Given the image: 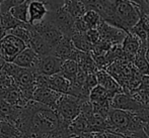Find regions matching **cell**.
I'll return each instance as SVG.
<instances>
[{"mask_svg": "<svg viewBox=\"0 0 149 138\" xmlns=\"http://www.w3.org/2000/svg\"><path fill=\"white\" fill-rule=\"evenodd\" d=\"M26 108L30 113L31 138H44L59 128V118L54 109L33 100L26 104Z\"/></svg>", "mask_w": 149, "mask_h": 138, "instance_id": "cell-1", "label": "cell"}, {"mask_svg": "<svg viewBox=\"0 0 149 138\" xmlns=\"http://www.w3.org/2000/svg\"><path fill=\"white\" fill-rule=\"evenodd\" d=\"M114 8L117 17L124 25V29L127 33L139 22L142 11L137 5L124 0H114Z\"/></svg>", "mask_w": 149, "mask_h": 138, "instance_id": "cell-2", "label": "cell"}, {"mask_svg": "<svg viewBox=\"0 0 149 138\" xmlns=\"http://www.w3.org/2000/svg\"><path fill=\"white\" fill-rule=\"evenodd\" d=\"M82 101L83 100L73 97L71 95L63 94L55 108L59 118V122L71 124V122L80 115Z\"/></svg>", "mask_w": 149, "mask_h": 138, "instance_id": "cell-3", "label": "cell"}, {"mask_svg": "<svg viewBox=\"0 0 149 138\" xmlns=\"http://www.w3.org/2000/svg\"><path fill=\"white\" fill-rule=\"evenodd\" d=\"M46 18L59 29L64 36L71 38L76 33L74 27L75 19L65 9L63 4L49 9V13Z\"/></svg>", "mask_w": 149, "mask_h": 138, "instance_id": "cell-4", "label": "cell"}, {"mask_svg": "<svg viewBox=\"0 0 149 138\" xmlns=\"http://www.w3.org/2000/svg\"><path fill=\"white\" fill-rule=\"evenodd\" d=\"M28 47L26 43L12 34H7L0 41V51L6 62H13L16 56Z\"/></svg>", "mask_w": 149, "mask_h": 138, "instance_id": "cell-5", "label": "cell"}, {"mask_svg": "<svg viewBox=\"0 0 149 138\" xmlns=\"http://www.w3.org/2000/svg\"><path fill=\"white\" fill-rule=\"evenodd\" d=\"M33 27L37 30V32L43 37L44 41L53 49V51L64 37L63 33L47 18L35 24Z\"/></svg>", "mask_w": 149, "mask_h": 138, "instance_id": "cell-6", "label": "cell"}, {"mask_svg": "<svg viewBox=\"0 0 149 138\" xmlns=\"http://www.w3.org/2000/svg\"><path fill=\"white\" fill-rule=\"evenodd\" d=\"M111 107L115 109L127 111L130 113H136L144 107L132 95L128 93H121L114 96L111 100Z\"/></svg>", "mask_w": 149, "mask_h": 138, "instance_id": "cell-7", "label": "cell"}, {"mask_svg": "<svg viewBox=\"0 0 149 138\" xmlns=\"http://www.w3.org/2000/svg\"><path fill=\"white\" fill-rule=\"evenodd\" d=\"M63 60L56 58L54 56H40L39 62L37 68L35 69V72L37 74L45 75V76H53L61 73Z\"/></svg>", "mask_w": 149, "mask_h": 138, "instance_id": "cell-8", "label": "cell"}, {"mask_svg": "<svg viewBox=\"0 0 149 138\" xmlns=\"http://www.w3.org/2000/svg\"><path fill=\"white\" fill-rule=\"evenodd\" d=\"M97 30L100 31V38L109 41L112 45H122L126 35H127V32L124 31L123 29L115 27V26L111 25L104 21H102Z\"/></svg>", "mask_w": 149, "mask_h": 138, "instance_id": "cell-9", "label": "cell"}, {"mask_svg": "<svg viewBox=\"0 0 149 138\" xmlns=\"http://www.w3.org/2000/svg\"><path fill=\"white\" fill-rule=\"evenodd\" d=\"M63 94H60L50 88H37L33 93V100L55 110L57 103Z\"/></svg>", "mask_w": 149, "mask_h": 138, "instance_id": "cell-10", "label": "cell"}, {"mask_svg": "<svg viewBox=\"0 0 149 138\" xmlns=\"http://www.w3.org/2000/svg\"><path fill=\"white\" fill-rule=\"evenodd\" d=\"M78 53V49H75L72 41L69 37L64 36L62 41L58 43V45L53 51L52 56L60 58L61 60H75L76 55Z\"/></svg>", "mask_w": 149, "mask_h": 138, "instance_id": "cell-11", "label": "cell"}, {"mask_svg": "<svg viewBox=\"0 0 149 138\" xmlns=\"http://www.w3.org/2000/svg\"><path fill=\"white\" fill-rule=\"evenodd\" d=\"M49 13V7L43 0H31L29 6V23L31 25L41 22Z\"/></svg>", "mask_w": 149, "mask_h": 138, "instance_id": "cell-12", "label": "cell"}, {"mask_svg": "<svg viewBox=\"0 0 149 138\" xmlns=\"http://www.w3.org/2000/svg\"><path fill=\"white\" fill-rule=\"evenodd\" d=\"M98 85L104 87L107 91H109L113 96L124 93V88L118 83V81L111 74H109L106 70H100L96 72Z\"/></svg>", "mask_w": 149, "mask_h": 138, "instance_id": "cell-13", "label": "cell"}, {"mask_svg": "<svg viewBox=\"0 0 149 138\" xmlns=\"http://www.w3.org/2000/svg\"><path fill=\"white\" fill-rule=\"evenodd\" d=\"M142 45H143V43L140 41V39L138 38V37H136L133 33H131V32L127 33L123 43H122V47H123V51L129 62H133L134 58L139 53ZM146 47H147V45H146Z\"/></svg>", "mask_w": 149, "mask_h": 138, "instance_id": "cell-14", "label": "cell"}, {"mask_svg": "<svg viewBox=\"0 0 149 138\" xmlns=\"http://www.w3.org/2000/svg\"><path fill=\"white\" fill-rule=\"evenodd\" d=\"M39 60L40 56L35 51H33L31 47H26L24 51H22L19 55L16 56V58L13 60V64L24 69L35 70L38 66Z\"/></svg>", "mask_w": 149, "mask_h": 138, "instance_id": "cell-15", "label": "cell"}, {"mask_svg": "<svg viewBox=\"0 0 149 138\" xmlns=\"http://www.w3.org/2000/svg\"><path fill=\"white\" fill-rule=\"evenodd\" d=\"M0 97L5 100L6 102H8L10 105L14 106V107L24 108L29 103V101L24 99L20 90L16 86L9 88V89L0 90Z\"/></svg>", "mask_w": 149, "mask_h": 138, "instance_id": "cell-16", "label": "cell"}, {"mask_svg": "<svg viewBox=\"0 0 149 138\" xmlns=\"http://www.w3.org/2000/svg\"><path fill=\"white\" fill-rule=\"evenodd\" d=\"M28 47H31L40 56H51L53 54V49L44 41V38L37 32L35 27H33V34L28 43Z\"/></svg>", "mask_w": 149, "mask_h": 138, "instance_id": "cell-17", "label": "cell"}, {"mask_svg": "<svg viewBox=\"0 0 149 138\" xmlns=\"http://www.w3.org/2000/svg\"><path fill=\"white\" fill-rule=\"evenodd\" d=\"M47 88H50L60 94H68L71 88V82L64 78L61 74L48 76Z\"/></svg>", "mask_w": 149, "mask_h": 138, "instance_id": "cell-18", "label": "cell"}, {"mask_svg": "<svg viewBox=\"0 0 149 138\" xmlns=\"http://www.w3.org/2000/svg\"><path fill=\"white\" fill-rule=\"evenodd\" d=\"M63 6L74 19L83 17L87 11L82 0H63Z\"/></svg>", "mask_w": 149, "mask_h": 138, "instance_id": "cell-19", "label": "cell"}, {"mask_svg": "<svg viewBox=\"0 0 149 138\" xmlns=\"http://www.w3.org/2000/svg\"><path fill=\"white\" fill-rule=\"evenodd\" d=\"M69 132H70L71 136L81 135L84 134V133H90L89 122L86 119V117L80 113V115L77 116L69 125Z\"/></svg>", "mask_w": 149, "mask_h": 138, "instance_id": "cell-20", "label": "cell"}, {"mask_svg": "<svg viewBox=\"0 0 149 138\" xmlns=\"http://www.w3.org/2000/svg\"><path fill=\"white\" fill-rule=\"evenodd\" d=\"M114 96L107 91L104 87L97 85L91 90L89 94V101L92 104H107L111 103V100Z\"/></svg>", "mask_w": 149, "mask_h": 138, "instance_id": "cell-21", "label": "cell"}, {"mask_svg": "<svg viewBox=\"0 0 149 138\" xmlns=\"http://www.w3.org/2000/svg\"><path fill=\"white\" fill-rule=\"evenodd\" d=\"M78 73H79V66L75 60H67L63 62L60 74L62 75L64 78H66L68 81L73 83L75 81V79H76Z\"/></svg>", "mask_w": 149, "mask_h": 138, "instance_id": "cell-22", "label": "cell"}, {"mask_svg": "<svg viewBox=\"0 0 149 138\" xmlns=\"http://www.w3.org/2000/svg\"><path fill=\"white\" fill-rule=\"evenodd\" d=\"M75 49L83 53H90L92 49V45L86 36V32H76L71 37Z\"/></svg>", "mask_w": 149, "mask_h": 138, "instance_id": "cell-23", "label": "cell"}, {"mask_svg": "<svg viewBox=\"0 0 149 138\" xmlns=\"http://www.w3.org/2000/svg\"><path fill=\"white\" fill-rule=\"evenodd\" d=\"M0 137L1 138H26L16 127L8 121H0Z\"/></svg>", "mask_w": 149, "mask_h": 138, "instance_id": "cell-24", "label": "cell"}, {"mask_svg": "<svg viewBox=\"0 0 149 138\" xmlns=\"http://www.w3.org/2000/svg\"><path fill=\"white\" fill-rule=\"evenodd\" d=\"M31 0L24 2L20 5L14 6L10 9V13L13 17H15L17 20H19L22 23H29V6H30Z\"/></svg>", "mask_w": 149, "mask_h": 138, "instance_id": "cell-25", "label": "cell"}, {"mask_svg": "<svg viewBox=\"0 0 149 138\" xmlns=\"http://www.w3.org/2000/svg\"><path fill=\"white\" fill-rule=\"evenodd\" d=\"M82 19L84 20L88 29H97L104 21L100 14L94 10H87L86 13L83 15Z\"/></svg>", "mask_w": 149, "mask_h": 138, "instance_id": "cell-26", "label": "cell"}, {"mask_svg": "<svg viewBox=\"0 0 149 138\" xmlns=\"http://www.w3.org/2000/svg\"><path fill=\"white\" fill-rule=\"evenodd\" d=\"M0 19H1L2 26H3L6 31L13 29L22 24V22L17 20L15 17H13L10 12H5V13H1L0 12Z\"/></svg>", "mask_w": 149, "mask_h": 138, "instance_id": "cell-27", "label": "cell"}, {"mask_svg": "<svg viewBox=\"0 0 149 138\" xmlns=\"http://www.w3.org/2000/svg\"><path fill=\"white\" fill-rule=\"evenodd\" d=\"M26 1H29V0H4V1L0 4V12H1V13L9 12L12 7L20 5V4L24 3V2H26Z\"/></svg>", "mask_w": 149, "mask_h": 138, "instance_id": "cell-28", "label": "cell"}, {"mask_svg": "<svg viewBox=\"0 0 149 138\" xmlns=\"http://www.w3.org/2000/svg\"><path fill=\"white\" fill-rule=\"evenodd\" d=\"M86 36L90 41V43L92 45V47L100 41V34L97 29H88L86 31Z\"/></svg>", "mask_w": 149, "mask_h": 138, "instance_id": "cell-29", "label": "cell"}, {"mask_svg": "<svg viewBox=\"0 0 149 138\" xmlns=\"http://www.w3.org/2000/svg\"><path fill=\"white\" fill-rule=\"evenodd\" d=\"M93 138H124L122 135L117 133L111 132V131H98V132H92Z\"/></svg>", "mask_w": 149, "mask_h": 138, "instance_id": "cell-30", "label": "cell"}, {"mask_svg": "<svg viewBox=\"0 0 149 138\" xmlns=\"http://www.w3.org/2000/svg\"><path fill=\"white\" fill-rule=\"evenodd\" d=\"M136 90H149V75L141 76V81L138 89Z\"/></svg>", "mask_w": 149, "mask_h": 138, "instance_id": "cell-31", "label": "cell"}, {"mask_svg": "<svg viewBox=\"0 0 149 138\" xmlns=\"http://www.w3.org/2000/svg\"><path fill=\"white\" fill-rule=\"evenodd\" d=\"M143 131L147 138H149V123H143Z\"/></svg>", "mask_w": 149, "mask_h": 138, "instance_id": "cell-32", "label": "cell"}, {"mask_svg": "<svg viewBox=\"0 0 149 138\" xmlns=\"http://www.w3.org/2000/svg\"><path fill=\"white\" fill-rule=\"evenodd\" d=\"M5 60H4V58H3V56H2V54H1V51H0V71L2 70V68H3V66L5 65Z\"/></svg>", "mask_w": 149, "mask_h": 138, "instance_id": "cell-33", "label": "cell"}, {"mask_svg": "<svg viewBox=\"0 0 149 138\" xmlns=\"http://www.w3.org/2000/svg\"><path fill=\"white\" fill-rule=\"evenodd\" d=\"M147 47H149V32H148V36H147Z\"/></svg>", "mask_w": 149, "mask_h": 138, "instance_id": "cell-34", "label": "cell"}, {"mask_svg": "<svg viewBox=\"0 0 149 138\" xmlns=\"http://www.w3.org/2000/svg\"><path fill=\"white\" fill-rule=\"evenodd\" d=\"M145 1L147 2V4H148V5H149V0H145Z\"/></svg>", "mask_w": 149, "mask_h": 138, "instance_id": "cell-35", "label": "cell"}, {"mask_svg": "<svg viewBox=\"0 0 149 138\" xmlns=\"http://www.w3.org/2000/svg\"><path fill=\"white\" fill-rule=\"evenodd\" d=\"M0 138H1V137H0Z\"/></svg>", "mask_w": 149, "mask_h": 138, "instance_id": "cell-36", "label": "cell"}]
</instances>
